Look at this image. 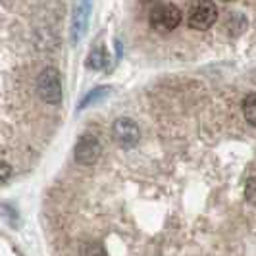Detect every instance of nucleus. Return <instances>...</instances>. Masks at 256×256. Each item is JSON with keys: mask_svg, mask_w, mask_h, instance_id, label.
Returning <instances> with one entry per match:
<instances>
[{"mask_svg": "<svg viewBox=\"0 0 256 256\" xmlns=\"http://www.w3.org/2000/svg\"><path fill=\"white\" fill-rule=\"evenodd\" d=\"M37 92L46 104L62 102V77L56 68H44L37 77Z\"/></svg>", "mask_w": 256, "mask_h": 256, "instance_id": "obj_1", "label": "nucleus"}, {"mask_svg": "<svg viewBox=\"0 0 256 256\" xmlns=\"http://www.w3.org/2000/svg\"><path fill=\"white\" fill-rule=\"evenodd\" d=\"M148 24L154 31L170 33L181 24V10L176 4H170V2L158 4L148 14Z\"/></svg>", "mask_w": 256, "mask_h": 256, "instance_id": "obj_2", "label": "nucleus"}, {"mask_svg": "<svg viewBox=\"0 0 256 256\" xmlns=\"http://www.w3.org/2000/svg\"><path fill=\"white\" fill-rule=\"evenodd\" d=\"M218 22V6L212 0H198L189 12V27L206 31Z\"/></svg>", "mask_w": 256, "mask_h": 256, "instance_id": "obj_3", "label": "nucleus"}, {"mask_svg": "<svg viewBox=\"0 0 256 256\" xmlns=\"http://www.w3.org/2000/svg\"><path fill=\"white\" fill-rule=\"evenodd\" d=\"M112 137L122 148H133L139 144L141 131L139 126L129 118H118L112 126Z\"/></svg>", "mask_w": 256, "mask_h": 256, "instance_id": "obj_4", "label": "nucleus"}, {"mask_svg": "<svg viewBox=\"0 0 256 256\" xmlns=\"http://www.w3.org/2000/svg\"><path fill=\"white\" fill-rule=\"evenodd\" d=\"M100 154H102V144H100V141L94 135H81L79 137V141L76 144V150H74L77 164L92 166L100 158Z\"/></svg>", "mask_w": 256, "mask_h": 256, "instance_id": "obj_5", "label": "nucleus"}, {"mask_svg": "<svg viewBox=\"0 0 256 256\" xmlns=\"http://www.w3.org/2000/svg\"><path fill=\"white\" fill-rule=\"evenodd\" d=\"M90 12H92V2H90V0H79V4H77L76 10H74L72 31H70V37H72V42H74V44H77V42L83 38V35H85V31H87V27H89Z\"/></svg>", "mask_w": 256, "mask_h": 256, "instance_id": "obj_6", "label": "nucleus"}, {"mask_svg": "<svg viewBox=\"0 0 256 256\" xmlns=\"http://www.w3.org/2000/svg\"><path fill=\"white\" fill-rule=\"evenodd\" d=\"M106 64H108V52L104 48V44H96V46L89 52L87 68H90V70H104Z\"/></svg>", "mask_w": 256, "mask_h": 256, "instance_id": "obj_7", "label": "nucleus"}, {"mask_svg": "<svg viewBox=\"0 0 256 256\" xmlns=\"http://www.w3.org/2000/svg\"><path fill=\"white\" fill-rule=\"evenodd\" d=\"M243 116L250 126L256 128V92L246 94V98L243 100Z\"/></svg>", "mask_w": 256, "mask_h": 256, "instance_id": "obj_8", "label": "nucleus"}, {"mask_svg": "<svg viewBox=\"0 0 256 256\" xmlns=\"http://www.w3.org/2000/svg\"><path fill=\"white\" fill-rule=\"evenodd\" d=\"M108 92H110V87H96V89H92L89 94H87V96L81 100V104H79V110H83V108H87V106H90V104L102 100Z\"/></svg>", "mask_w": 256, "mask_h": 256, "instance_id": "obj_9", "label": "nucleus"}, {"mask_svg": "<svg viewBox=\"0 0 256 256\" xmlns=\"http://www.w3.org/2000/svg\"><path fill=\"white\" fill-rule=\"evenodd\" d=\"M244 27H246V20L243 18V14H230V20H228V31H231V35L241 33Z\"/></svg>", "mask_w": 256, "mask_h": 256, "instance_id": "obj_10", "label": "nucleus"}, {"mask_svg": "<svg viewBox=\"0 0 256 256\" xmlns=\"http://www.w3.org/2000/svg\"><path fill=\"white\" fill-rule=\"evenodd\" d=\"M81 256H108V252L104 250L102 244L85 243V244H81Z\"/></svg>", "mask_w": 256, "mask_h": 256, "instance_id": "obj_11", "label": "nucleus"}, {"mask_svg": "<svg viewBox=\"0 0 256 256\" xmlns=\"http://www.w3.org/2000/svg\"><path fill=\"white\" fill-rule=\"evenodd\" d=\"M244 198H246V202L256 204V178L246 181V187H244Z\"/></svg>", "mask_w": 256, "mask_h": 256, "instance_id": "obj_12", "label": "nucleus"}, {"mask_svg": "<svg viewBox=\"0 0 256 256\" xmlns=\"http://www.w3.org/2000/svg\"><path fill=\"white\" fill-rule=\"evenodd\" d=\"M10 178H12V166L0 160V185H4Z\"/></svg>", "mask_w": 256, "mask_h": 256, "instance_id": "obj_13", "label": "nucleus"}, {"mask_svg": "<svg viewBox=\"0 0 256 256\" xmlns=\"http://www.w3.org/2000/svg\"><path fill=\"white\" fill-rule=\"evenodd\" d=\"M226 2H233V0H226Z\"/></svg>", "mask_w": 256, "mask_h": 256, "instance_id": "obj_14", "label": "nucleus"}]
</instances>
